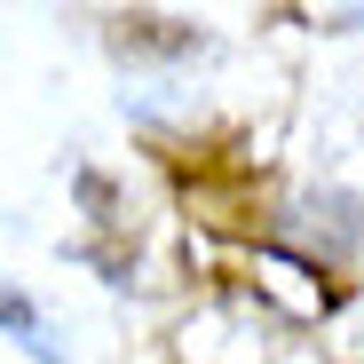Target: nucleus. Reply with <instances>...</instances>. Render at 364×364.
Masks as SVG:
<instances>
[{
  "mask_svg": "<svg viewBox=\"0 0 364 364\" xmlns=\"http://www.w3.org/2000/svg\"><path fill=\"white\" fill-rule=\"evenodd\" d=\"M0 333H9V341H24L40 364H55V341H48V317L32 309V301L16 293V285H0Z\"/></svg>",
  "mask_w": 364,
  "mask_h": 364,
  "instance_id": "obj_1",
  "label": "nucleus"
}]
</instances>
